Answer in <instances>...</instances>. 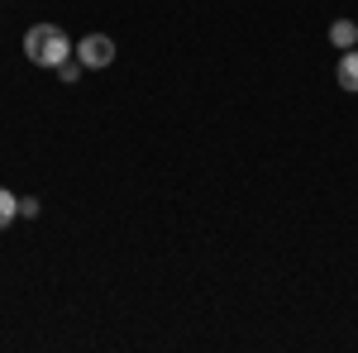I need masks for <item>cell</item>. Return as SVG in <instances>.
<instances>
[{
  "label": "cell",
  "instance_id": "6da1fadb",
  "mask_svg": "<svg viewBox=\"0 0 358 353\" xmlns=\"http://www.w3.org/2000/svg\"><path fill=\"white\" fill-rule=\"evenodd\" d=\"M24 53H29L34 67H53V72H57L62 62H72V57H77V43H72L57 24H34L24 34Z\"/></svg>",
  "mask_w": 358,
  "mask_h": 353
},
{
  "label": "cell",
  "instance_id": "7a4b0ae2",
  "mask_svg": "<svg viewBox=\"0 0 358 353\" xmlns=\"http://www.w3.org/2000/svg\"><path fill=\"white\" fill-rule=\"evenodd\" d=\"M77 62L91 67V72L110 67V62H115V38H110V34H86L82 43H77Z\"/></svg>",
  "mask_w": 358,
  "mask_h": 353
},
{
  "label": "cell",
  "instance_id": "3957f363",
  "mask_svg": "<svg viewBox=\"0 0 358 353\" xmlns=\"http://www.w3.org/2000/svg\"><path fill=\"white\" fill-rule=\"evenodd\" d=\"M334 82H339V91H358V48H349V53L339 57Z\"/></svg>",
  "mask_w": 358,
  "mask_h": 353
},
{
  "label": "cell",
  "instance_id": "277c9868",
  "mask_svg": "<svg viewBox=\"0 0 358 353\" xmlns=\"http://www.w3.org/2000/svg\"><path fill=\"white\" fill-rule=\"evenodd\" d=\"M330 43H334V48H344V53L358 48V24H354V20H334V24H330Z\"/></svg>",
  "mask_w": 358,
  "mask_h": 353
},
{
  "label": "cell",
  "instance_id": "5b68a950",
  "mask_svg": "<svg viewBox=\"0 0 358 353\" xmlns=\"http://www.w3.org/2000/svg\"><path fill=\"white\" fill-rule=\"evenodd\" d=\"M15 215H20V201H15V191L0 187V229H5V224H15Z\"/></svg>",
  "mask_w": 358,
  "mask_h": 353
},
{
  "label": "cell",
  "instance_id": "8992f818",
  "mask_svg": "<svg viewBox=\"0 0 358 353\" xmlns=\"http://www.w3.org/2000/svg\"><path fill=\"white\" fill-rule=\"evenodd\" d=\"M57 77H62V82H77V77H82V62H62Z\"/></svg>",
  "mask_w": 358,
  "mask_h": 353
},
{
  "label": "cell",
  "instance_id": "52a82bcc",
  "mask_svg": "<svg viewBox=\"0 0 358 353\" xmlns=\"http://www.w3.org/2000/svg\"><path fill=\"white\" fill-rule=\"evenodd\" d=\"M38 210H43V206H38L34 196H24V201H20V215H24V219H38Z\"/></svg>",
  "mask_w": 358,
  "mask_h": 353
}]
</instances>
